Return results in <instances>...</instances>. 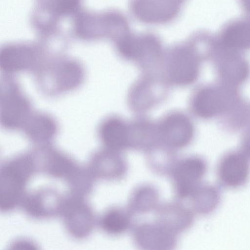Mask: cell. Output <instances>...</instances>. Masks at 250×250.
<instances>
[{"label": "cell", "instance_id": "1", "mask_svg": "<svg viewBox=\"0 0 250 250\" xmlns=\"http://www.w3.org/2000/svg\"><path fill=\"white\" fill-rule=\"evenodd\" d=\"M36 173L31 153L16 156L0 165V212L8 213L21 206Z\"/></svg>", "mask_w": 250, "mask_h": 250}, {"label": "cell", "instance_id": "21", "mask_svg": "<svg viewBox=\"0 0 250 250\" xmlns=\"http://www.w3.org/2000/svg\"><path fill=\"white\" fill-rule=\"evenodd\" d=\"M25 131L29 138L36 143L44 144L55 135L56 125L53 121L43 115L29 118L26 123Z\"/></svg>", "mask_w": 250, "mask_h": 250}, {"label": "cell", "instance_id": "27", "mask_svg": "<svg viewBox=\"0 0 250 250\" xmlns=\"http://www.w3.org/2000/svg\"><path fill=\"white\" fill-rule=\"evenodd\" d=\"M12 246L15 247V249L17 247L19 249L20 247H22L23 246L26 247V249H28V247H30L31 249H32L33 247L36 248L35 246H36L34 244H33L31 242H29L28 240L25 241L24 240H21L14 242V244L12 245Z\"/></svg>", "mask_w": 250, "mask_h": 250}, {"label": "cell", "instance_id": "14", "mask_svg": "<svg viewBox=\"0 0 250 250\" xmlns=\"http://www.w3.org/2000/svg\"><path fill=\"white\" fill-rule=\"evenodd\" d=\"M33 52L26 46L12 45L0 50V68L14 72L28 68L33 62Z\"/></svg>", "mask_w": 250, "mask_h": 250}, {"label": "cell", "instance_id": "22", "mask_svg": "<svg viewBox=\"0 0 250 250\" xmlns=\"http://www.w3.org/2000/svg\"><path fill=\"white\" fill-rule=\"evenodd\" d=\"M172 78L180 83H188L197 75V67L192 56L187 50L178 52L171 67Z\"/></svg>", "mask_w": 250, "mask_h": 250}, {"label": "cell", "instance_id": "3", "mask_svg": "<svg viewBox=\"0 0 250 250\" xmlns=\"http://www.w3.org/2000/svg\"><path fill=\"white\" fill-rule=\"evenodd\" d=\"M66 196L53 188H40L27 192L20 207L31 218L51 219L60 216Z\"/></svg>", "mask_w": 250, "mask_h": 250}, {"label": "cell", "instance_id": "19", "mask_svg": "<svg viewBox=\"0 0 250 250\" xmlns=\"http://www.w3.org/2000/svg\"><path fill=\"white\" fill-rule=\"evenodd\" d=\"M96 180L87 166L78 165L65 180L68 194L86 198L92 191Z\"/></svg>", "mask_w": 250, "mask_h": 250}, {"label": "cell", "instance_id": "26", "mask_svg": "<svg viewBox=\"0 0 250 250\" xmlns=\"http://www.w3.org/2000/svg\"><path fill=\"white\" fill-rule=\"evenodd\" d=\"M80 0H53V6L60 14H67L74 12L78 7Z\"/></svg>", "mask_w": 250, "mask_h": 250}, {"label": "cell", "instance_id": "13", "mask_svg": "<svg viewBox=\"0 0 250 250\" xmlns=\"http://www.w3.org/2000/svg\"><path fill=\"white\" fill-rule=\"evenodd\" d=\"M161 136L164 142L173 148H182L190 142L192 129L189 121L184 116L173 115L163 124Z\"/></svg>", "mask_w": 250, "mask_h": 250}, {"label": "cell", "instance_id": "2", "mask_svg": "<svg viewBox=\"0 0 250 250\" xmlns=\"http://www.w3.org/2000/svg\"><path fill=\"white\" fill-rule=\"evenodd\" d=\"M60 216L67 234L76 240L88 238L97 226V217L85 198L66 195Z\"/></svg>", "mask_w": 250, "mask_h": 250}, {"label": "cell", "instance_id": "8", "mask_svg": "<svg viewBox=\"0 0 250 250\" xmlns=\"http://www.w3.org/2000/svg\"><path fill=\"white\" fill-rule=\"evenodd\" d=\"M249 167V153L244 150L229 153L220 160L218 165L219 180L227 188L241 187L248 179Z\"/></svg>", "mask_w": 250, "mask_h": 250}, {"label": "cell", "instance_id": "16", "mask_svg": "<svg viewBox=\"0 0 250 250\" xmlns=\"http://www.w3.org/2000/svg\"><path fill=\"white\" fill-rule=\"evenodd\" d=\"M100 137L105 148L122 152L129 146V137L126 126L119 119L113 118L102 125Z\"/></svg>", "mask_w": 250, "mask_h": 250}, {"label": "cell", "instance_id": "10", "mask_svg": "<svg viewBox=\"0 0 250 250\" xmlns=\"http://www.w3.org/2000/svg\"><path fill=\"white\" fill-rule=\"evenodd\" d=\"M155 211V221L177 234L189 228L194 222V212L181 203L159 205Z\"/></svg>", "mask_w": 250, "mask_h": 250}, {"label": "cell", "instance_id": "7", "mask_svg": "<svg viewBox=\"0 0 250 250\" xmlns=\"http://www.w3.org/2000/svg\"><path fill=\"white\" fill-rule=\"evenodd\" d=\"M87 167L96 179L110 181L122 179L128 168L127 161L122 152L106 148L94 153Z\"/></svg>", "mask_w": 250, "mask_h": 250}, {"label": "cell", "instance_id": "4", "mask_svg": "<svg viewBox=\"0 0 250 250\" xmlns=\"http://www.w3.org/2000/svg\"><path fill=\"white\" fill-rule=\"evenodd\" d=\"M207 168L205 160L199 157H188L177 161L170 173L180 199H187L201 184Z\"/></svg>", "mask_w": 250, "mask_h": 250}, {"label": "cell", "instance_id": "15", "mask_svg": "<svg viewBox=\"0 0 250 250\" xmlns=\"http://www.w3.org/2000/svg\"><path fill=\"white\" fill-rule=\"evenodd\" d=\"M159 194L157 189L150 185H142L131 193L127 208L134 215L155 210L158 207Z\"/></svg>", "mask_w": 250, "mask_h": 250}, {"label": "cell", "instance_id": "20", "mask_svg": "<svg viewBox=\"0 0 250 250\" xmlns=\"http://www.w3.org/2000/svg\"><path fill=\"white\" fill-rule=\"evenodd\" d=\"M225 98L222 91L213 88L201 90L194 101L196 111L201 116L208 117L220 112L225 104Z\"/></svg>", "mask_w": 250, "mask_h": 250}, {"label": "cell", "instance_id": "23", "mask_svg": "<svg viewBox=\"0 0 250 250\" xmlns=\"http://www.w3.org/2000/svg\"><path fill=\"white\" fill-rule=\"evenodd\" d=\"M147 150L146 161L151 170L162 175L170 173L177 162L173 152L167 150H156L153 146Z\"/></svg>", "mask_w": 250, "mask_h": 250}, {"label": "cell", "instance_id": "6", "mask_svg": "<svg viewBox=\"0 0 250 250\" xmlns=\"http://www.w3.org/2000/svg\"><path fill=\"white\" fill-rule=\"evenodd\" d=\"M131 230L134 242L143 250H171L177 244L178 234L155 221L133 225Z\"/></svg>", "mask_w": 250, "mask_h": 250}, {"label": "cell", "instance_id": "25", "mask_svg": "<svg viewBox=\"0 0 250 250\" xmlns=\"http://www.w3.org/2000/svg\"><path fill=\"white\" fill-rule=\"evenodd\" d=\"M82 71L75 63L66 64L60 74V82L63 88H69L75 86L81 80Z\"/></svg>", "mask_w": 250, "mask_h": 250}, {"label": "cell", "instance_id": "5", "mask_svg": "<svg viewBox=\"0 0 250 250\" xmlns=\"http://www.w3.org/2000/svg\"><path fill=\"white\" fill-rule=\"evenodd\" d=\"M31 153L37 172L55 179L65 180L79 165L66 154L46 145Z\"/></svg>", "mask_w": 250, "mask_h": 250}, {"label": "cell", "instance_id": "9", "mask_svg": "<svg viewBox=\"0 0 250 250\" xmlns=\"http://www.w3.org/2000/svg\"><path fill=\"white\" fill-rule=\"evenodd\" d=\"M30 111L29 102L15 87L0 96V123L5 127L13 129L25 125Z\"/></svg>", "mask_w": 250, "mask_h": 250}, {"label": "cell", "instance_id": "18", "mask_svg": "<svg viewBox=\"0 0 250 250\" xmlns=\"http://www.w3.org/2000/svg\"><path fill=\"white\" fill-rule=\"evenodd\" d=\"M220 39L225 47L243 49L249 46V24L244 20H237L226 25L221 31Z\"/></svg>", "mask_w": 250, "mask_h": 250}, {"label": "cell", "instance_id": "24", "mask_svg": "<svg viewBox=\"0 0 250 250\" xmlns=\"http://www.w3.org/2000/svg\"><path fill=\"white\" fill-rule=\"evenodd\" d=\"M117 48L120 53L126 58L138 57L143 51L141 37L125 35L118 40Z\"/></svg>", "mask_w": 250, "mask_h": 250}, {"label": "cell", "instance_id": "11", "mask_svg": "<svg viewBox=\"0 0 250 250\" xmlns=\"http://www.w3.org/2000/svg\"><path fill=\"white\" fill-rule=\"evenodd\" d=\"M178 4L169 0H133L131 8L138 19L146 22H165L178 12Z\"/></svg>", "mask_w": 250, "mask_h": 250}, {"label": "cell", "instance_id": "12", "mask_svg": "<svg viewBox=\"0 0 250 250\" xmlns=\"http://www.w3.org/2000/svg\"><path fill=\"white\" fill-rule=\"evenodd\" d=\"M133 216L127 207H112L97 217V226L107 235L119 236L131 229Z\"/></svg>", "mask_w": 250, "mask_h": 250}, {"label": "cell", "instance_id": "17", "mask_svg": "<svg viewBox=\"0 0 250 250\" xmlns=\"http://www.w3.org/2000/svg\"><path fill=\"white\" fill-rule=\"evenodd\" d=\"M187 199L189 200V208L193 212L207 214L217 208L220 195L216 187L201 184Z\"/></svg>", "mask_w": 250, "mask_h": 250}]
</instances>
